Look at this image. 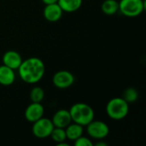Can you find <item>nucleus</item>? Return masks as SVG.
Returning <instances> with one entry per match:
<instances>
[{
    "label": "nucleus",
    "instance_id": "10",
    "mask_svg": "<svg viewBox=\"0 0 146 146\" xmlns=\"http://www.w3.org/2000/svg\"><path fill=\"white\" fill-rule=\"evenodd\" d=\"M3 65L15 70L18 69L20 65L22 62L21 56L15 50H8L3 56Z\"/></svg>",
    "mask_w": 146,
    "mask_h": 146
},
{
    "label": "nucleus",
    "instance_id": "3",
    "mask_svg": "<svg viewBox=\"0 0 146 146\" xmlns=\"http://www.w3.org/2000/svg\"><path fill=\"white\" fill-rule=\"evenodd\" d=\"M106 112L108 116L115 121L122 120L128 115V103L123 98H114L107 104Z\"/></svg>",
    "mask_w": 146,
    "mask_h": 146
},
{
    "label": "nucleus",
    "instance_id": "16",
    "mask_svg": "<svg viewBox=\"0 0 146 146\" xmlns=\"http://www.w3.org/2000/svg\"><path fill=\"white\" fill-rule=\"evenodd\" d=\"M52 140L54 142H56V144L64 142L67 139L66 137V132H65V128H61V127H54L50 136Z\"/></svg>",
    "mask_w": 146,
    "mask_h": 146
},
{
    "label": "nucleus",
    "instance_id": "2",
    "mask_svg": "<svg viewBox=\"0 0 146 146\" xmlns=\"http://www.w3.org/2000/svg\"><path fill=\"white\" fill-rule=\"evenodd\" d=\"M72 121L83 127L87 126L94 120L95 113L92 106L85 103H77L72 105L69 110Z\"/></svg>",
    "mask_w": 146,
    "mask_h": 146
},
{
    "label": "nucleus",
    "instance_id": "14",
    "mask_svg": "<svg viewBox=\"0 0 146 146\" xmlns=\"http://www.w3.org/2000/svg\"><path fill=\"white\" fill-rule=\"evenodd\" d=\"M57 3L63 12L73 13L80 9L82 5V0H58Z\"/></svg>",
    "mask_w": 146,
    "mask_h": 146
},
{
    "label": "nucleus",
    "instance_id": "12",
    "mask_svg": "<svg viewBox=\"0 0 146 146\" xmlns=\"http://www.w3.org/2000/svg\"><path fill=\"white\" fill-rule=\"evenodd\" d=\"M15 80V70L5 66H0V85L4 86H11Z\"/></svg>",
    "mask_w": 146,
    "mask_h": 146
},
{
    "label": "nucleus",
    "instance_id": "7",
    "mask_svg": "<svg viewBox=\"0 0 146 146\" xmlns=\"http://www.w3.org/2000/svg\"><path fill=\"white\" fill-rule=\"evenodd\" d=\"M52 82L56 87L59 89H66L73 86L74 83V76L69 71L61 70L53 75Z\"/></svg>",
    "mask_w": 146,
    "mask_h": 146
},
{
    "label": "nucleus",
    "instance_id": "11",
    "mask_svg": "<svg viewBox=\"0 0 146 146\" xmlns=\"http://www.w3.org/2000/svg\"><path fill=\"white\" fill-rule=\"evenodd\" d=\"M63 11L57 3L47 4L44 9V18L50 22H56L59 21L62 16Z\"/></svg>",
    "mask_w": 146,
    "mask_h": 146
},
{
    "label": "nucleus",
    "instance_id": "8",
    "mask_svg": "<svg viewBox=\"0 0 146 146\" xmlns=\"http://www.w3.org/2000/svg\"><path fill=\"white\" fill-rule=\"evenodd\" d=\"M44 109L41 103H33L29 104L25 110V118L27 121L33 123L44 116Z\"/></svg>",
    "mask_w": 146,
    "mask_h": 146
},
{
    "label": "nucleus",
    "instance_id": "20",
    "mask_svg": "<svg viewBox=\"0 0 146 146\" xmlns=\"http://www.w3.org/2000/svg\"><path fill=\"white\" fill-rule=\"evenodd\" d=\"M57 1H58V0H42V2H43L45 5H47V4H51V3H57Z\"/></svg>",
    "mask_w": 146,
    "mask_h": 146
},
{
    "label": "nucleus",
    "instance_id": "5",
    "mask_svg": "<svg viewBox=\"0 0 146 146\" xmlns=\"http://www.w3.org/2000/svg\"><path fill=\"white\" fill-rule=\"evenodd\" d=\"M54 125L50 119L44 118V116L33 122L32 131L33 135L38 139H45L50 136L54 128Z\"/></svg>",
    "mask_w": 146,
    "mask_h": 146
},
{
    "label": "nucleus",
    "instance_id": "18",
    "mask_svg": "<svg viewBox=\"0 0 146 146\" xmlns=\"http://www.w3.org/2000/svg\"><path fill=\"white\" fill-rule=\"evenodd\" d=\"M128 104L129 103H134L139 98V92L138 91L133 87H129L124 91L123 97H122Z\"/></svg>",
    "mask_w": 146,
    "mask_h": 146
},
{
    "label": "nucleus",
    "instance_id": "19",
    "mask_svg": "<svg viewBox=\"0 0 146 146\" xmlns=\"http://www.w3.org/2000/svg\"><path fill=\"white\" fill-rule=\"evenodd\" d=\"M74 145L75 146H93V143L92 140L86 137H80L76 140H74Z\"/></svg>",
    "mask_w": 146,
    "mask_h": 146
},
{
    "label": "nucleus",
    "instance_id": "9",
    "mask_svg": "<svg viewBox=\"0 0 146 146\" xmlns=\"http://www.w3.org/2000/svg\"><path fill=\"white\" fill-rule=\"evenodd\" d=\"M51 121L55 127L66 128L72 122V118H71L69 110H57L54 114L51 119Z\"/></svg>",
    "mask_w": 146,
    "mask_h": 146
},
{
    "label": "nucleus",
    "instance_id": "1",
    "mask_svg": "<svg viewBox=\"0 0 146 146\" xmlns=\"http://www.w3.org/2000/svg\"><path fill=\"white\" fill-rule=\"evenodd\" d=\"M19 76L27 84H35L42 80L45 73L44 62L38 57H30L22 61L18 68Z\"/></svg>",
    "mask_w": 146,
    "mask_h": 146
},
{
    "label": "nucleus",
    "instance_id": "4",
    "mask_svg": "<svg viewBox=\"0 0 146 146\" xmlns=\"http://www.w3.org/2000/svg\"><path fill=\"white\" fill-rule=\"evenodd\" d=\"M145 0H121L119 11L127 17H137L145 9Z\"/></svg>",
    "mask_w": 146,
    "mask_h": 146
},
{
    "label": "nucleus",
    "instance_id": "6",
    "mask_svg": "<svg viewBox=\"0 0 146 146\" xmlns=\"http://www.w3.org/2000/svg\"><path fill=\"white\" fill-rule=\"evenodd\" d=\"M86 127L88 135L95 139H105L110 133L109 126L102 121H92Z\"/></svg>",
    "mask_w": 146,
    "mask_h": 146
},
{
    "label": "nucleus",
    "instance_id": "21",
    "mask_svg": "<svg viewBox=\"0 0 146 146\" xmlns=\"http://www.w3.org/2000/svg\"><path fill=\"white\" fill-rule=\"evenodd\" d=\"M96 146H107L108 145V144L107 143H105V142H98V143H97Z\"/></svg>",
    "mask_w": 146,
    "mask_h": 146
},
{
    "label": "nucleus",
    "instance_id": "15",
    "mask_svg": "<svg viewBox=\"0 0 146 146\" xmlns=\"http://www.w3.org/2000/svg\"><path fill=\"white\" fill-rule=\"evenodd\" d=\"M101 9L102 11L108 15H115L119 11V2L116 0H104Z\"/></svg>",
    "mask_w": 146,
    "mask_h": 146
},
{
    "label": "nucleus",
    "instance_id": "17",
    "mask_svg": "<svg viewBox=\"0 0 146 146\" xmlns=\"http://www.w3.org/2000/svg\"><path fill=\"white\" fill-rule=\"evenodd\" d=\"M44 98V92L39 86L33 87L30 92V99L33 103H41Z\"/></svg>",
    "mask_w": 146,
    "mask_h": 146
},
{
    "label": "nucleus",
    "instance_id": "13",
    "mask_svg": "<svg viewBox=\"0 0 146 146\" xmlns=\"http://www.w3.org/2000/svg\"><path fill=\"white\" fill-rule=\"evenodd\" d=\"M65 132H66L67 139L71 140V141H74L78 138H80V137H81L83 135L84 127L80 125V124H77L75 122H74V123L71 122L65 128Z\"/></svg>",
    "mask_w": 146,
    "mask_h": 146
}]
</instances>
